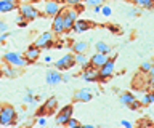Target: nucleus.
<instances>
[{
	"label": "nucleus",
	"mask_w": 154,
	"mask_h": 128,
	"mask_svg": "<svg viewBox=\"0 0 154 128\" xmlns=\"http://www.w3.org/2000/svg\"><path fill=\"white\" fill-rule=\"evenodd\" d=\"M16 8L14 0H0V13H7V11H13Z\"/></svg>",
	"instance_id": "nucleus-17"
},
{
	"label": "nucleus",
	"mask_w": 154,
	"mask_h": 128,
	"mask_svg": "<svg viewBox=\"0 0 154 128\" xmlns=\"http://www.w3.org/2000/svg\"><path fill=\"white\" fill-rule=\"evenodd\" d=\"M88 46H90L88 42H77V43L72 45V50H74V53H85L88 50Z\"/></svg>",
	"instance_id": "nucleus-20"
},
{
	"label": "nucleus",
	"mask_w": 154,
	"mask_h": 128,
	"mask_svg": "<svg viewBox=\"0 0 154 128\" xmlns=\"http://www.w3.org/2000/svg\"><path fill=\"white\" fill-rule=\"evenodd\" d=\"M130 109H132V111H137V109H140V107H141V103H140L138 101V99H135V101L132 103V104H130V106H128Z\"/></svg>",
	"instance_id": "nucleus-28"
},
{
	"label": "nucleus",
	"mask_w": 154,
	"mask_h": 128,
	"mask_svg": "<svg viewBox=\"0 0 154 128\" xmlns=\"http://www.w3.org/2000/svg\"><path fill=\"white\" fill-rule=\"evenodd\" d=\"M151 88H152V93H154V83H152V85H151Z\"/></svg>",
	"instance_id": "nucleus-38"
},
{
	"label": "nucleus",
	"mask_w": 154,
	"mask_h": 128,
	"mask_svg": "<svg viewBox=\"0 0 154 128\" xmlns=\"http://www.w3.org/2000/svg\"><path fill=\"white\" fill-rule=\"evenodd\" d=\"M108 59H109L108 53H100V51H98V53H95L90 58V66H91V67H95V69H100Z\"/></svg>",
	"instance_id": "nucleus-7"
},
{
	"label": "nucleus",
	"mask_w": 154,
	"mask_h": 128,
	"mask_svg": "<svg viewBox=\"0 0 154 128\" xmlns=\"http://www.w3.org/2000/svg\"><path fill=\"white\" fill-rule=\"evenodd\" d=\"M19 13H21L27 21L37 19V16H38L37 8H34L32 5H29V3H21V5H19Z\"/></svg>",
	"instance_id": "nucleus-3"
},
{
	"label": "nucleus",
	"mask_w": 154,
	"mask_h": 128,
	"mask_svg": "<svg viewBox=\"0 0 154 128\" xmlns=\"http://www.w3.org/2000/svg\"><path fill=\"white\" fill-rule=\"evenodd\" d=\"M141 106H149V104H154V93L152 91H148L144 96L141 98Z\"/></svg>",
	"instance_id": "nucleus-22"
},
{
	"label": "nucleus",
	"mask_w": 154,
	"mask_h": 128,
	"mask_svg": "<svg viewBox=\"0 0 154 128\" xmlns=\"http://www.w3.org/2000/svg\"><path fill=\"white\" fill-rule=\"evenodd\" d=\"M60 3L55 2V0H50V2H47V5H45V13L48 16H55L60 13Z\"/></svg>",
	"instance_id": "nucleus-14"
},
{
	"label": "nucleus",
	"mask_w": 154,
	"mask_h": 128,
	"mask_svg": "<svg viewBox=\"0 0 154 128\" xmlns=\"http://www.w3.org/2000/svg\"><path fill=\"white\" fill-rule=\"evenodd\" d=\"M19 2H38V0H19Z\"/></svg>",
	"instance_id": "nucleus-36"
},
{
	"label": "nucleus",
	"mask_w": 154,
	"mask_h": 128,
	"mask_svg": "<svg viewBox=\"0 0 154 128\" xmlns=\"http://www.w3.org/2000/svg\"><path fill=\"white\" fill-rule=\"evenodd\" d=\"M79 125H80V123L77 122V120H74L72 117H69V120L64 123V127H79Z\"/></svg>",
	"instance_id": "nucleus-26"
},
{
	"label": "nucleus",
	"mask_w": 154,
	"mask_h": 128,
	"mask_svg": "<svg viewBox=\"0 0 154 128\" xmlns=\"http://www.w3.org/2000/svg\"><path fill=\"white\" fill-rule=\"evenodd\" d=\"M7 31H8L7 22H2V21H0V32H7Z\"/></svg>",
	"instance_id": "nucleus-30"
},
{
	"label": "nucleus",
	"mask_w": 154,
	"mask_h": 128,
	"mask_svg": "<svg viewBox=\"0 0 154 128\" xmlns=\"http://www.w3.org/2000/svg\"><path fill=\"white\" fill-rule=\"evenodd\" d=\"M16 117V111L13 106H3L0 109V125H11Z\"/></svg>",
	"instance_id": "nucleus-2"
},
{
	"label": "nucleus",
	"mask_w": 154,
	"mask_h": 128,
	"mask_svg": "<svg viewBox=\"0 0 154 128\" xmlns=\"http://www.w3.org/2000/svg\"><path fill=\"white\" fill-rule=\"evenodd\" d=\"M96 51H100V53H111V46L106 45L104 42H96Z\"/></svg>",
	"instance_id": "nucleus-23"
},
{
	"label": "nucleus",
	"mask_w": 154,
	"mask_h": 128,
	"mask_svg": "<svg viewBox=\"0 0 154 128\" xmlns=\"http://www.w3.org/2000/svg\"><path fill=\"white\" fill-rule=\"evenodd\" d=\"M38 125H45V118H43V117L40 118V120H38Z\"/></svg>",
	"instance_id": "nucleus-35"
},
{
	"label": "nucleus",
	"mask_w": 154,
	"mask_h": 128,
	"mask_svg": "<svg viewBox=\"0 0 154 128\" xmlns=\"http://www.w3.org/2000/svg\"><path fill=\"white\" fill-rule=\"evenodd\" d=\"M7 74L10 75V77H13V75H14V72H13V70H11V69H7Z\"/></svg>",
	"instance_id": "nucleus-34"
},
{
	"label": "nucleus",
	"mask_w": 154,
	"mask_h": 128,
	"mask_svg": "<svg viewBox=\"0 0 154 128\" xmlns=\"http://www.w3.org/2000/svg\"><path fill=\"white\" fill-rule=\"evenodd\" d=\"M103 2H104V0H85V3H87V5H90V7H98V5H103Z\"/></svg>",
	"instance_id": "nucleus-25"
},
{
	"label": "nucleus",
	"mask_w": 154,
	"mask_h": 128,
	"mask_svg": "<svg viewBox=\"0 0 154 128\" xmlns=\"http://www.w3.org/2000/svg\"><path fill=\"white\" fill-rule=\"evenodd\" d=\"M151 66H152V63H143L141 67H140V72H148L151 69Z\"/></svg>",
	"instance_id": "nucleus-27"
},
{
	"label": "nucleus",
	"mask_w": 154,
	"mask_h": 128,
	"mask_svg": "<svg viewBox=\"0 0 154 128\" xmlns=\"http://www.w3.org/2000/svg\"><path fill=\"white\" fill-rule=\"evenodd\" d=\"M132 3L138 8H143V10H152L154 8V0H132Z\"/></svg>",
	"instance_id": "nucleus-18"
},
{
	"label": "nucleus",
	"mask_w": 154,
	"mask_h": 128,
	"mask_svg": "<svg viewBox=\"0 0 154 128\" xmlns=\"http://www.w3.org/2000/svg\"><path fill=\"white\" fill-rule=\"evenodd\" d=\"M31 94H32V93H29L27 96L24 98V101H26V103H32V96H31Z\"/></svg>",
	"instance_id": "nucleus-33"
},
{
	"label": "nucleus",
	"mask_w": 154,
	"mask_h": 128,
	"mask_svg": "<svg viewBox=\"0 0 154 128\" xmlns=\"http://www.w3.org/2000/svg\"><path fill=\"white\" fill-rule=\"evenodd\" d=\"M53 43V32H43L38 39L34 42V45L38 48H50Z\"/></svg>",
	"instance_id": "nucleus-5"
},
{
	"label": "nucleus",
	"mask_w": 154,
	"mask_h": 128,
	"mask_svg": "<svg viewBox=\"0 0 154 128\" xmlns=\"http://www.w3.org/2000/svg\"><path fill=\"white\" fill-rule=\"evenodd\" d=\"M91 98H93V94L90 93V90H88V88H82V90H79V91H75V93H74V99H75V101L88 103Z\"/></svg>",
	"instance_id": "nucleus-13"
},
{
	"label": "nucleus",
	"mask_w": 154,
	"mask_h": 128,
	"mask_svg": "<svg viewBox=\"0 0 154 128\" xmlns=\"http://www.w3.org/2000/svg\"><path fill=\"white\" fill-rule=\"evenodd\" d=\"M101 11H103V15H104V16H111V13H112L109 7H103V5H101Z\"/></svg>",
	"instance_id": "nucleus-29"
},
{
	"label": "nucleus",
	"mask_w": 154,
	"mask_h": 128,
	"mask_svg": "<svg viewBox=\"0 0 154 128\" xmlns=\"http://www.w3.org/2000/svg\"><path fill=\"white\" fill-rule=\"evenodd\" d=\"M38 55H40V48L35 45H32L26 50V56H24V58H26L27 63H34V61L38 59Z\"/></svg>",
	"instance_id": "nucleus-12"
},
{
	"label": "nucleus",
	"mask_w": 154,
	"mask_h": 128,
	"mask_svg": "<svg viewBox=\"0 0 154 128\" xmlns=\"http://www.w3.org/2000/svg\"><path fill=\"white\" fill-rule=\"evenodd\" d=\"M61 13H63V11H61ZM75 19H77V13H75L74 10H71V11H66V13H63V29H64V31L71 29Z\"/></svg>",
	"instance_id": "nucleus-8"
},
{
	"label": "nucleus",
	"mask_w": 154,
	"mask_h": 128,
	"mask_svg": "<svg viewBox=\"0 0 154 128\" xmlns=\"http://www.w3.org/2000/svg\"><path fill=\"white\" fill-rule=\"evenodd\" d=\"M72 106H66L64 109H61V112L58 114V117H56V123L58 125H64V123L69 120V117H72Z\"/></svg>",
	"instance_id": "nucleus-9"
},
{
	"label": "nucleus",
	"mask_w": 154,
	"mask_h": 128,
	"mask_svg": "<svg viewBox=\"0 0 154 128\" xmlns=\"http://www.w3.org/2000/svg\"><path fill=\"white\" fill-rule=\"evenodd\" d=\"M82 77H84V80H87V82H96V80H100L98 69H95V67H91V66H90V67L84 69Z\"/></svg>",
	"instance_id": "nucleus-11"
},
{
	"label": "nucleus",
	"mask_w": 154,
	"mask_h": 128,
	"mask_svg": "<svg viewBox=\"0 0 154 128\" xmlns=\"http://www.w3.org/2000/svg\"><path fill=\"white\" fill-rule=\"evenodd\" d=\"M116 59H117V55L111 56V58L106 61V63L98 69V75H100V80H106L108 77L114 74V69H116Z\"/></svg>",
	"instance_id": "nucleus-1"
},
{
	"label": "nucleus",
	"mask_w": 154,
	"mask_h": 128,
	"mask_svg": "<svg viewBox=\"0 0 154 128\" xmlns=\"http://www.w3.org/2000/svg\"><path fill=\"white\" fill-rule=\"evenodd\" d=\"M90 27H91V22L87 21V19H75L74 24H72V29H74V32H77V34L88 31Z\"/></svg>",
	"instance_id": "nucleus-10"
},
{
	"label": "nucleus",
	"mask_w": 154,
	"mask_h": 128,
	"mask_svg": "<svg viewBox=\"0 0 154 128\" xmlns=\"http://www.w3.org/2000/svg\"><path fill=\"white\" fill-rule=\"evenodd\" d=\"M2 75H3V70H2V69H0V77H2Z\"/></svg>",
	"instance_id": "nucleus-37"
},
{
	"label": "nucleus",
	"mask_w": 154,
	"mask_h": 128,
	"mask_svg": "<svg viewBox=\"0 0 154 128\" xmlns=\"http://www.w3.org/2000/svg\"><path fill=\"white\" fill-rule=\"evenodd\" d=\"M122 127H127V128H130V127H133L130 122H127V120H122Z\"/></svg>",
	"instance_id": "nucleus-32"
},
{
	"label": "nucleus",
	"mask_w": 154,
	"mask_h": 128,
	"mask_svg": "<svg viewBox=\"0 0 154 128\" xmlns=\"http://www.w3.org/2000/svg\"><path fill=\"white\" fill-rule=\"evenodd\" d=\"M75 64V58L72 55H66V56H63L61 59H58L56 61V69L58 70H66V69H71L72 66Z\"/></svg>",
	"instance_id": "nucleus-6"
},
{
	"label": "nucleus",
	"mask_w": 154,
	"mask_h": 128,
	"mask_svg": "<svg viewBox=\"0 0 154 128\" xmlns=\"http://www.w3.org/2000/svg\"><path fill=\"white\" fill-rule=\"evenodd\" d=\"M53 32H55V34L64 32V29H63V13H61V10L58 15H55V19H53Z\"/></svg>",
	"instance_id": "nucleus-15"
},
{
	"label": "nucleus",
	"mask_w": 154,
	"mask_h": 128,
	"mask_svg": "<svg viewBox=\"0 0 154 128\" xmlns=\"http://www.w3.org/2000/svg\"><path fill=\"white\" fill-rule=\"evenodd\" d=\"M5 61L10 64V66H19V67H23V66H26V58H23L21 55L18 53H5Z\"/></svg>",
	"instance_id": "nucleus-4"
},
{
	"label": "nucleus",
	"mask_w": 154,
	"mask_h": 128,
	"mask_svg": "<svg viewBox=\"0 0 154 128\" xmlns=\"http://www.w3.org/2000/svg\"><path fill=\"white\" fill-rule=\"evenodd\" d=\"M74 58H75V63H79L84 69L90 67V59L85 56V53H77V55L74 56Z\"/></svg>",
	"instance_id": "nucleus-19"
},
{
	"label": "nucleus",
	"mask_w": 154,
	"mask_h": 128,
	"mask_svg": "<svg viewBox=\"0 0 154 128\" xmlns=\"http://www.w3.org/2000/svg\"><path fill=\"white\" fill-rule=\"evenodd\" d=\"M56 104H58L56 98H50V99L47 101V104H45V111H47V112H51L53 109L56 107Z\"/></svg>",
	"instance_id": "nucleus-24"
},
{
	"label": "nucleus",
	"mask_w": 154,
	"mask_h": 128,
	"mask_svg": "<svg viewBox=\"0 0 154 128\" xmlns=\"http://www.w3.org/2000/svg\"><path fill=\"white\" fill-rule=\"evenodd\" d=\"M60 82H61V74L58 72V69L56 70H48L47 72V83L48 85H56Z\"/></svg>",
	"instance_id": "nucleus-16"
},
{
	"label": "nucleus",
	"mask_w": 154,
	"mask_h": 128,
	"mask_svg": "<svg viewBox=\"0 0 154 128\" xmlns=\"http://www.w3.org/2000/svg\"><path fill=\"white\" fill-rule=\"evenodd\" d=\"M66 3H69V5H77V3H80L82 0H64Z\"/></svg>",
	"instance_id": "nucleus-31"
},
{
	"label": "nucleus",
	"mask_w": 154,
	"mask_h": 128,
	"mask_svg": "<svg viewBox=\"0 0 154 128\" xmlns=\"http://www.w3.org/2000/svg\"><path fill=\"white\" fill-rule=\"evenodd\" d=\"M135 99H137V98H135L133 93H130V91H124L122 94H120V101H122V104H125L127 107L135 101Z\"/></svg>",
	"instance_id": "nucleus-21"
}]
</instances>
